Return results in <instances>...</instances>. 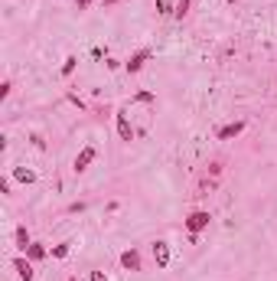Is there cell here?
Masks as SVG:
<instances>
[{
    "label": "cell",
    "mask_w": 277,
    "mask_h": 281,
    "mask_svg": "<svg viewBox=\"0 0 277 281\" xmlns=\"http://www.w3.org/2000/svg\"><path fill=\"white\" fill-rule=\"evenodd\" d=\"M209 223H212V213H209V209H193V213L186 216V232H189V235H199L202 229H209Z\"/></svg>",
    "instance_id": "obj_1"
},
{
    "label": "cell",
    "mask_w": 277,
    "mask_h": 281,
    "mask_svg": "<svg viewBox=\"0 0 277 281\" xmlns=\"http://www.w3.org/2000/svg\"><path fill=\"white\" fill-rule=\"evenodd\" d=\"M95 160H98V147H95V144H85L82 151L75 154V160H72V167H75V173H85V170H88V167H92Z\"/></svg>",
    "instance_id": "obj_2"
},
{
    "label": "cell",
    "mask_w": 277,
    "mask_h": 281,
    "mask_svg": "<svg viewBox=\"0 0 277 281\" xmlns=\"http://www.w3.org/2000/svg\"><path fill=\"white\" fill-rule=\"evenodd\" d=\"M150 56H154V52H150V49H140V52H134V56L127 59V63H124V69H127L131 75H134V72H140V69L147 66V59H150Z\"/></svg>",
    "instance_id": "obj_3"
},
{
    "label": "cell",
    "mask_w": 277,
    "mask_h": 281,
    "mask_svg": "<svg viewBox=\"0 0 277 281\" xmlns=\"http://www.w3.org/2000/svg\"><path fill=\"white\" fill-rule=\"evenodd\" d=\"M13 268H16V278H20V281H33V278H36V271H33V262L30 258H13Z\"/></svg>",
    "instance_id": "obj_4"
},
{
    "label": "cell",
    "mask_w": 277,
    "mask_h": 281,
    "mask_svg": "<svg viewBox=\"0 0 277 281\" xmlns=\"http://www.w3.org/2000/svg\"><path fill=\"white\" fill-rule=\"evenodd\" d=\"M245 128H248L245 121H231V125H222V128L216 131V137H219V140H231V137H238Z\"/></svg>",
    "instance_id": "obj_5"
},
{
    "label": "cell",
    "mask_w": 277,
    "mask_h": 281,
    "mask_svg": "<svg viewBox=\"0 0 277 281\" xmlns=\"http://www.w3.org/2000/svg\"><path fill=\"white\" fill-rule=\"evenodd\" d=\"M219 177H222V164L216 160V164H209V173H205V177H202V193L205 190H216V183H219Z\"/></svg>",
    "instance_id": "obj_6"
},
{
    "label": "cell",
    "mask_w": 277,
    "mask_h": 281,
    "mask_svg": "<svg viewBox=\"0 0 277 281\" xmlns=\"http://www.w3.org/2000/svg\"><path fill=\"white\" fill-rule=\"evenodd\" d=\"M154 262H157V268H166L169 265V245L163 239L154 242Z\"/></svg>",
    "instance_id": "obj_7"
},
{
    "label": "cell",
    "mask_w": 277,
    "mask_h": 281,
    "mask_svg": "<svg viewBox=\"0 0 277 281\" xmlns=\"http://www.w3.org/2000/svg\"><path fill=\"white\" fill-rule=\"evenodd\" d=\"M114 125H118L121 140H134V128H131V121H127V115H124V111H118V115H114Z\"/></svg>",
    "instance_id": "obj_8"
},
{
    "label": "cell",
    "mask_w": 277,
    "mask_h": 281,
    "mask_svg": "<svg viewBox=\"0 0 277 281\" xmlns=\"http://www.w3.org/2000/svg\"><path fill=\"white\" fill-rule=\"evenodd\" d=\"M121 265L127 268V271H140V252H137V249L121 252Z\"/></svg>",
    "instance_id": "obj_9"
},
{
    "label": "cell",
    "mask_w": 277,
    "mask_h": 281,
    "mask_svg": "<svg viewBox=\"0 0 277 281\" xmlns=\"http://www.w3.org/2000/svg\"><path fill=\"white\" fill-rule=\"evenodd\" d=\"M46 255H49V249H46L42 242H33L30 249H26V258H30V262H42Z\"/></svg>",
    "instance_id": "obj_10"
},
{
    "label": "cell",
    "mask_w": 277,
    "mask_h": 281,
    "mask_svg": "<svg viewBox=\"0 0 277 281\" xmlns=\"http://www.w3.org/2000/svg\"><path fill=\"white\" fill-rule=\"evenodd\" d=\"M33 245V239H30V232H26V226H16V249L26 255V249Z\"/></svg>",
    "instance_id": "obj_11"
},
{
    "label": "cell",
    "mask_w": 277,
    "mask_h": 281,
    "mask_svg": "<svg viewBox=\"0 0 277 281\" xmlns=\"http://www.w3.org/2000/svg\"><path fill=\"white\" fill-rule=\"evenodd\" d=\"M13 180L16 183H36V173L26 170V167H13Z\"/></svg>",
    "instance_id": "obj_12"
},
{
    "label": "cell",
    "mask_w": 277,
    "mask_h": 281,
    "mask_svg": "<svg viewBox=\"0 0 277 281\" xmlns=\"http://www.w3.org/2000/svg\"><path fill=\"white\" fill-rule=\"evenodd\" d=\"M49 255H52V258H66V255H69V242L52 245V249H49Z\"/></svg>",
    "instance_id": "obj_13"
},
{
    "label": "cell",
    "mask_w": 277,
    "mask_h": 281,
    "mask_svg": "<svg viewBox=\"0 0 277 281\" xmlns=\"http://www.w3.org/2000/svg\"><path fill=\"white\" fill-rule=\"evenodd\" d=\"M157 13L160 16H169V13H176V7L169 4V0H157Z\"/></svg>",
    "instance_id": "obj_14"
},
{
    "label": "cell",
    "mask_w": 277,
    "mask_h": 281,
    "mask_svg": "<svg viewBox=\"0 0 277 281\" xmlns=\"http://www.w3.org/2000/svg\"><path fill=\"white\" fill-rule=\"evenodd\" d=\"M75 66H78V56H69L66 63H62V75H72V72H75Z\"/></svg>",
    "instance_id": "obj_15"
},
{
    "label": "cell",
    "mask_w": 277,
    "mask_h": 281,
    "mask_svg": "<svg viewBox=\"0 0 277 281\" xmlns=\"http://www.w3.org/2000/svg\"><path fill=\"white\" fill-rule=\"evenodd\" d=\"M189 4H193V0H180V4H176V13H173L176 20H183V16L189 13Z\"/></svg>",
    "instance_id": "obj_16"
},
{
    "label": "cell",
    "mask_w": 277,
    "mask_h": 281,
    "mask_svg": "<svg viewBox=\"0 0 277 281\" xmlns=\"http://www.w3.org/2000/svg\"><path fill=\"white\" fill-rule=\"evenodd\" d=\"M10 89H13L10 78H4V85H0V98H7V95H10Z\"/></svg>",
    "instance_id": "obj_17"
},
{
    "label": "cell",
    "mask_w": 277,
    "mask_h": 281,
    "mask_svg": "<svg viewBox=\"0 0 277 281\" xmlns=\"http://www.w3.org/2000/svg\"><path fill=\"white\" fill-rule=\"evenodd\" d=\"M134 102H144V105H150V102H154V95H150V92H137V98H134Z\"/></svg>",
    "instance_id": "obj_18"
},
{
    "label": "cell",
    "mask_w": 277,
    "mask_h": 281,
    "mask_svg": "<svg viewBox=\"0 0 277 281\" xmlns=\"http://www.w3.org/2000/svg\"><path fill=\"white\" fill-rule=\"evenodd\" d=\"M88 281H108V278H104V271H92V275H88Z\"/></svg>",
    "instance_id": "obj_19"
},
{
    "label": "cell",
    "mask_w": 277,
    "mask_h": 281,
    "mask_svg": "<svg viewBox=\"0 0 277 281\" xmlns=\"http://www.w3.org/2000/svg\"><path fill=\"white\" fill-rule=\"evenodd\" d=\"M75 7H78V10H88V7H92V0H75Z\"/></svg>",
    "instance_id": "obj_20"
},
{
    "label": "cell",
    "mask_w": 277,
    "mask_h": 281,
    "mask_svg": "<svg viewBox=\"0 0 277 281\" xmlns=\"http://www.w3.org/2000/svg\"><path fill=\"white\" fill-rule=\"evenodd\" d=\"M101 4H104V7H111V4H118V0H101Z\"/></svg>",
    "instance_id": "obj_21"
}]
</instances>
